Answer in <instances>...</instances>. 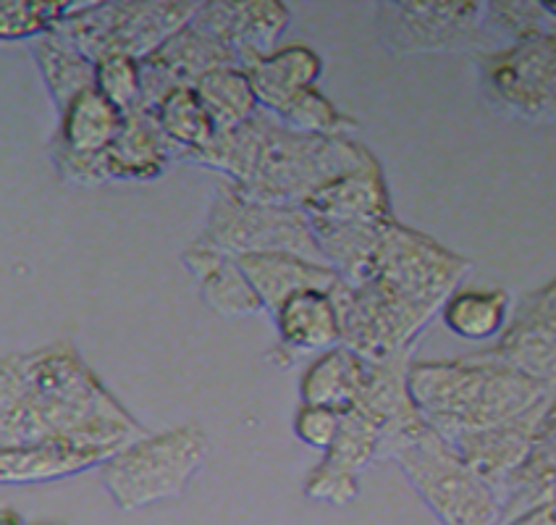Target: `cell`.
<instances>
[{
	"instance_id": "14",
	"label": "cell",
	"mask_w": 556,
	"mask_h": 525,
	"mask_svg": "<svg viewBox=\"0 0 556 525\" xmlns=\"http://www.w3.org/2000/svg\"><path fill=\"white\" fill-rule=\"evenodd\" d=\"M139 66H142V100L137 111L150 113L170 90L194 87L207 72L237 66V61L218 40H213L194 24H187L185 29L168 37L153 55L139 61Z\"/></svg>"
},
{
	"instance_id": "22",
	"label": "cell",
	"mask_w": 556,
	"mask_h": 525,
	"mask_svg": "<svg viewBox=\"0 0 556 525\" xmlns=\"http://www.w3.org/2000/svg\"><path fill=\"white\" fill-rule=\"evenodd\" d=\"M248 74L263 111L278 116L296 95L305 92L307 87H318L324 59L307 46H287L255 63Z\"/></svg>"
},
{
	"instance_id": "7",
	"label": "cell",
	"mask_w": 556,
	"mask_h": 525,
	"mask_svg": "<svg viewBox=\"0 0 556 525\" xmlns=\"http://www.w3.org/2000/svg\"><path fill=\"white\" fill-rule=\"evenodd\" d=\"M331 297L339 310L344 347L370 363L415 350L422 328L439 313L383 278L359 284H346L341 278Z\"/></svg>"
},
{
	"instance_id": "8",
	"label": "cell",
	"mask_w": 556,
	"mask_h": 525,
	"mask_svg": "<svg viewBox=\"0 0 556 525\" xmlns=\"http://www.w3.org/2000/svg\"><path fill=\"white\" fill-rule=\"evenodd\" d=\"M394 460L444 525H498L502 510L494 489L431 426Z\"/></svg>"
},
{
	"instance_id": "2",
	"label": "cell",
	"mask_w": 556,
	"mask_h": 525,
	"mask_svg": "<svg viewBox=\"0 0 556 525\" xmlns=\"http://www.w3.org/2000/svg\"><path fill=\"white\" fill-rule=\"evenodd\" d=\"M376 155L355 137H318L287 129L268 111L216 137L187 163L224 176L244 198L305 205L328 182L368 166Z\"/></svg>"
},
{
	"instance_id": "35",
	"label": "cell",
	"mask_w": 556,
	"mask_h": 525,
	"mask_svg": "<svg viewBox=\"0 0 556 525\" xmlns=\"http://www.w3.org/2000/svg\"><path fill=\"white\" fill-rule=\"evenodd\" d=\"M341 426V413L326 404H300L294 415V434L302 445L326 452L333 445Z\"/></svg>"
},
{
	"instance_id": "21",
	"label": "cell",
	"mask_w": 556,
	"mask_h": 525,
	"mask_svg": "<svg viewBox=\"0 0 556 525\" xmlns=\"http://www.w3.org/2000/svg\"><path fill=\"white\" fill-rule=\"evenodd\" d=\"M105 163L111 182H153L166 174L176 158L153 116L131 111L124 116L118 137L105 150Z\"/></svg>"
},
{
	"instance_id": "37",
	"label": "cell",
	"mask_w": 556,
	"mask_h": 525,
	"mask_svg": "<svg viewBox=\"0 0 556 525\" xmlns=\"http://www.w3.org/2000/svg\"><path fill=\"white\" fill-rule=\"evenodd\" d=\"M0 525H27V523H24V517L18 515L16 510L3 508V512H0Z\"/></svg>"
},
{
	"instance_id": "25",
	"label": "cell",
	"mask_w": 556,
	"mask_h": 525,
	"mask_svg": "<svg viewBox=\"0 0 556 525\" xmlns=\"http://www.w3.org/2000/svg\"><path fill=\"white\" fill-rule=\"evenodd\" d=\"M35 61L59 116L77 95L94 87V61L61 29L35 40Z\"/></svg>"
},
{
	"instance_id": "17",
	"label": "cell",
	"mask_w": 556,
	"mask_h": 525,
	"mask_svg": "<svg viewBox=\"0 0 556 525\" xmlns=\"http://www.w3.org/2000/svg\"><path fill=\"white\" fill-rule=\"evenodd\" d=\"M274 315L278 347L270 352V363L292 365L302 355H320L344 345L339 310L331 292H320V289L296 292Z\"/></svg>"
},
{
	"instance_id": "11",
	"label": "cell",
	"mask_w": 556,
	"mask_h": 525,
	"mask_svg": "<svg viewBox=\"0 0 556 525\" xmlns=\"http://www.w3.org/2000/svg\"><path fill=\"white\" fill-rule=\"evenodd\" d=\"M213 40H218L250 72L255 63L278 50V40L292 24V11L278 0H207L192 18Z\"/></svg>"
},
{
	"instance_id": "34",
	"label": "cell",
	"mask_w": 556,
	"mask_h": 525,
	"mask_svg": "<svg viewBox=\"0 0 556 525\" xmlns=\"http://www.w3.org/2000/svg\"><path fill=\"white\" fill-rule=\"evenodd\" d=\"M50 161H53L55 171L66 185L74 187H100L109 185V163H105V153L98 155H81L61 145L59 139H50Z\"/></svg>"
},
{
	"instance_id": "19",
	"label": "cell",
	"mask_w": 556,
	"mask_h": 525,
	"mask_svg": "<svg viewBox=\"0 0 556 525\" xmlns=\"http://www.w3.org/2000/svg\"><path fill=\"white\" fill-rule=\"evenodd\" d=\"M237 261L268 313H276L296 292H307V289L333 292L341 282L339 271L328 263L309 261L292 252H261V255H244Z\"/></svg>"
},
{
	"instance_id": "23",
	"label": "cell",
	"mask_w": 556,
	"mask_h": 525,
	"mask_svg": "<svg viewBox=\"0 0 556 525\" xmlns=\"http://www.w3.org/2000/svg\"><path fill=\"white\" fill-rule=\"evenodd\" d=\"M368 368L370 360L357 355L344 345L320 352L302 373V402L326 404V408L339 410V413L355 408L359 391L365 387V378H368Z\"/></svg>"
},
{
	"instance_id": "27",
	"label": "cell",
	"mask_w": 556,
	"mask_h": 525,
	"mask_svg": "<svg viewBox=\"0 0 556 525\" xmlns=\"http://www.w3.org/2000/svg\"><path fill=\"white\" fill-rule=\"evenodd\" d=\"M157 129L174 150L176 163L189 161L198 150L205 148L216 137V124L207 116L205 105L194 92V87H176L161 103L150 111Z\"/></svg>"
},
{
	"instance_id": "38",
	"label": "cell",
	"mask_w": 556,
	"mask_h": 525,
	"mask_svg": "<svg viewBox=\"0 0 556 525\" xmlns=\"http://www.w3.org/2000/svg\"><path fill=\"white\" fill-rule=\"evenodd\" d=\"M546 9H548V14L556 18V3H546Z\"/></svg>"
},
{
	"instance_id": "20",
	"label": "cell",
	"mask_w": 556,
	"mask_h": 525,
	"mask_svg": "<svg viewBox=\"0 0 556 525\" xmlns=\"http://www.w3.org/2000/svg\"><path fill=\"white\" fill-rule=\"evenodd\" d=\"M181 261L198 282L202 302L216 310L218 315H224V318H248V315L268 313L237 258L200 248V245L192 242L181 252Z\"/></svg>"
},
{
	"instance_id": "12",
	"label": "cell",
	"mask_w": 556,
	"mask_h": 525,
	"mask_svg": "<svg viewBox=\"0 0 556 525\" xmlns=\"http://www.w3.org/2000/svg\"><path fill=\"white\" fill-rule=\"evenodd\" d=\"M378 29L396 53H439L485 24V3H381Z\"/></svg>"
},
{
	"instance_id": "33",
	"label": "cell",
	"mask_w": 556,
	"mask_h": 525,
	"mask_svg": "<svg viewBox=\"0 0 556 525\" xmlns=\"http://www.w3.org/2000/svg\"><path fill=\"white\" fill-rule=\"evenodd\" d=\"M94 90L118 111H137L142 100V66L129 55H105L94 61Z\"/></svg>"
},
{
	"instance_id": "4",
	"label": "cell",
	"mask_w": 556,
	"mask_h": 525,
	"mask_svg": "<svg viewBox=\"0 0 556 525\" xmlns=\"http://www.w3.org/2000/svg\"><path fill=\"white\" fill-rule=\"evenodd\" d=\"M207 458V434L200 423L148 434L100 465L105 491L122 512L185 495Z\"/></svg>"
},
{
	"instance_id": "28",
	"label": "cell",
	"mask_w": 556,
	"mask_h": 525,
	"mask_svg": "<svg viewBox=\"0 0 556 525\" xmlns=\"http://www.w3.org/2000/svg\"><path fill=\"white\" fill-rule=\"evenodd\" d=\"M441 318L459 339L502 337L511 321V297L504 289H457L441 308Z\"/></svg>"
},
{
	"instance_id": "1",
	"label": "cell",
	"mask_w": 556,
	"mask_h": 525,
	"mask_svg": "<svg viewBox=\"0 0 556 525\" xmlns=\"http://www.w3.org/2000/svg\"><path fill=\"white\" fill-rule=\"evenodd\" d=\"M3 447L63 441L105 463L148 436L72 339L3 358Z\"/></svg>"
},
{
	"instance_id": "9",
	"label": "cell",
	"mask_w": 556,
	"mask_h": 525,
	"mask_svg": "<svg viewBox=\"0 0 556 525\" xmlns=\"http://www.w3.org/2000/svg\"><path fill=\"white\" fill-rule=\"evenodd\" d=\"M480 87L498 111L556 122V32L480 55Z\"/></svg>"
},
{
	"instance_id": "6",
	"label": "cell",
	"mask_w": 556,
	"mask_h": 525,
	"mask_svg": "<svg viewBox=\"0 0 556 525\" xmlns=\"http://www.w3.org/2000/svg\"><path fill=\"white\" fill-rule=\"evenodd\" d=\"M200 3L181 0H113V3H74L61 32L92 61L105 55H129L144 61L168 37L192 24Z\"/></svg>"
},
{
	"instance_id": "31",
	"label": "cell",
	"mask_w": 556,
	"mask_h": 525,
	"mask_svg": "<svg viewBox=\"0 0 556 525\" xmlns=\"http://www.w3.org/2000/svg\"><path fill=\"white\" fill-rule=\"evenodd\" d=\"M74 11V3H48V0H3L0 3V40H40L55 32Z\"/></svg>"
},
{
	"instance_id": "16",
	"label": "cell",
	"mask_w": 556,
	"mask_h": 525,
	"mask_svg": "<svg viewBox=\"0 0 556 525\" xmlns=\"http://www.w3.org/2000/svg\"><path fill=\"white\" fill-rule=\"evenodd\" d=\"M556 402V391L546 402L539 404L533 413L517 417L507 426L489 428V432L463 434L448 439V445L463 454V460L478 473L494 495L507 484V478L533 454L539 436L543 432L548 413Z\"/></svg>"
},
{
	"instance_id": "5",
	"label": "cell",
	"mask_w": 556,
	"mask_h": 525,
	"mask_svg": "<svg viewBox=\"0 0 556 525\" xmlns=\"http://www.w3.org/2000/svg\"><path fill=\"white\" fill-rule=\"evenodd\" d=\"M194 245L224 252L229 258L292 252V255L326 263L305 208L250 200L239 195L226 179L218 182L216 198L211 202L205 226Z\"/></svg>"
},
{
	"instance_id": "10",
	"label": "cell",
	"mask_w": 556,
	"mask_h": 525,
	"mask_svg": "<svg viewBox=\"0 0 556 525\" xmlns=\"http://www.w3.org/2000/svg\"><path fill=\"white\" fill-rule=\"evenodd\" d=\"M467 271H470V261H465L463 255L439 245L428 234L391 221L359 282L383 278L415 300L441 310L448 297L457 292Z\"/></svg>"
},
{
	"instance_id": "13",
	"label": "cell",
	"mask_w": 556,
	"mask_h": 525,
	"mask_svg": "<svg viewBox=\"0 0 556 525\" xmlns=\"http://www.w3.org/2000/svg\"><path fill=\"white\" fill-rule=\"evenodd\" d=\"M383 432L368 413L350 408L341 413V426L324 460L305 478V497L344 508L359 495V473L381 460Z\"/></svg>"
},
{
	"instance_id": "26",
	"label": "cell",
	"mask_w": 556,
	"mask_h": 525,
	"mask_svg": "<svg viewBox=\"0 0 556 525\" xmlns=\"http://www.w3.org/2000/svg\"><path fill=\"white\" fill-rule=\"evenodd\" d=\"M124 111H118L111 100L98 90L77 95L59 116L55 139L68 150L81 155H98L111 148L124 126Z\"/></svg>"
},
{
	"instance_id": "32",
	"label": "cell",
	"mask_w": 556,
	"mask_h": 525,
	"mask_svg": "<svg viewBox=\"0 0 556 525\" xmlns=\"http://www.w3.org/2000/svg\"><path fill=\"white\" fill-rule=\"evenodd\" d=\"M485 24H491L511 42L528 40L556 32V18L548 14L546 3H526V0H498L485 3Z\"/></svg>"
},
{
	"instance_id": "3",
	"label": "cell",
	"mask_w": 556,
	"mask_h": 525,
	"mask_svg": "<svg viewBox=\"0 0 556 525\" xmlns=\"http://www.w3.org/2000/svg\"><path fill=\"white\" fill-rule=\"evenodd\" d=\"M409 391L428 426L444 439L489 432L533 413L554 395L539 378L489 352L439 363H413Z\"/></svg>"
},
{
	"instance_id": "24",
	"label": "cell",
	"mask_w": 556,
	"mask_h": 525,
	"mask_svg": "<svg viewBox=\"0 0 556 525\" xmlns=\"http://www.w3.org/2000/svg\"><path fill=\"white\" fill-rule=\"evenodd\" d=\"M105 460L87 449L63 445V441H40V445L3 447L0 449V480L14 484H42V480L68 478L100 467Z\"/></svg>"
},
{
	"instance_id": "30",
	"label": "cell",
	"mask_w": 556,
	"mask_h": 525,
	"mask_svg": "<svg viewBox=\"0 0 556 525\" xmlns=\"http://www.w3.org/2000/svg\"><path fill=\"white\" fill-rule=\"evenodd\" d=\"M276 118L287 129L300 132V135L352 137L357 132L355 118L341 113L318 87H307L305 92L296 95Z\"/></svg>"
},
{
	"instance_id": "18",
	"label": "cell",
	"mask_w": 556,
	"mask_h": 525,
	"mask_svg": "<svg viewBox=\"0 0 556 525\" xmlns=\"http://www.w3.org/2000/svg\"><path fill=\"white\" fill-rule=\"evenodd\" d=\"M302 208L309 221H337V224L394 218L387 176L378 158L368 166L328 182Z\"/></svg>"
},
{
	"instance_id": "15",
	"label": "cell",
	"mask_w": 556,
	"mask_h": 525,
	"mask_svg": "<svg viewBox=\"0 0 556 525\" xmlns=\"http://www.w3.org/2000/svg\"><path fill=\"white\" fill-rule=\"evenodd\" d=\"M485 352L556 389V278L515 308L507 332Z\"/></svg>"
},
{
	"instance_id": "36",
	"label": "cell",
	"mask_w": 556,
	"mask_h": 525,
	"mask_svg": "<svg viewBox=\"0 0 556 525\" xmlns=\"http://www.w3.org/2000/svg\"><path fill=\"white\" fill-rule=\"evenodd\" d=\"M511 525H556V499L539 510L528 512L526 517H520V521H515Z\"/></svg>"
},
{
	"instance_id": "29",
	"label": "cell",
	"mask_w": 556,
	"mask_h": 525,
	"mask_svg": "<svg viewBox=\"0 0 556 525\" xmlns=\"http://www.w3.org/2000/svg\"><path fill=\"white\" fill-rule=\"evenodd\" d=\"M194 92L218 132L237 129L263 111L250 74L239 66L213 68L194 85Z\"/></svg>"
}]
</instances>
